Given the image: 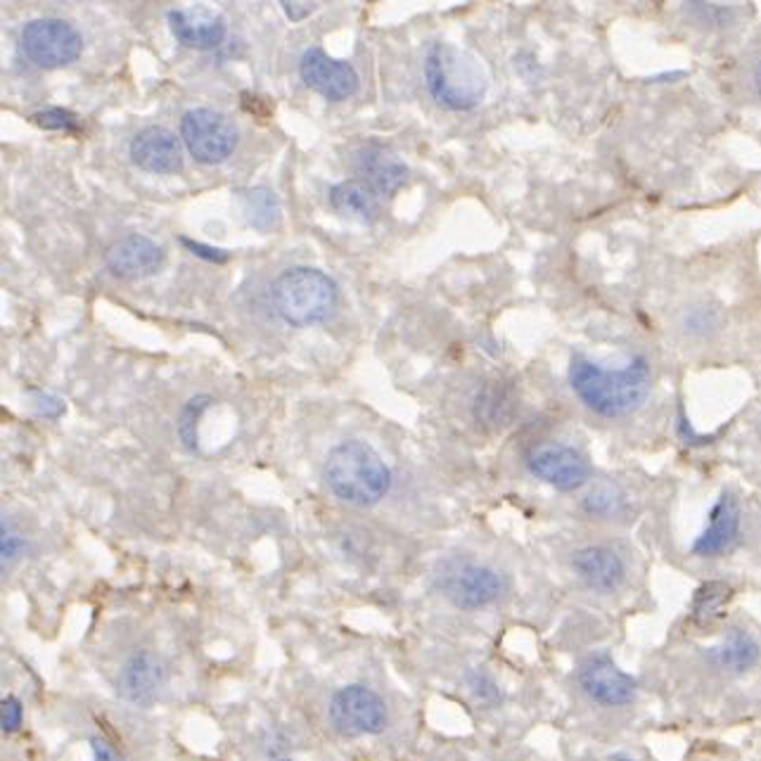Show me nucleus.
I'll use <instances>...</instances> for the list:
<instances>
[{
    "mask_svg": "<svg viewBox=\"0 0 761 761\" xmlns=\"http://www.w3.org/2000/svg\"><path fill=\"white\" fill-rule=\"evenodd\" d=\"M567 382L584 406L605 420H622L643 409L651 397L653 376L643 353L631 356L620 368H605L584 353H572Z\"/></svg>",
    "mask_w": 761,
    "mask_h": 761,
    "instance_id": "f257e3e1",
    "label": "nucleus"
},
{
    "mask_svg": "<svg viewBox=\"0 0 761 761\" xmlns=\"http://www.w3.org/2000/svg\"><path fill=\"white\" fill-rule=\"evenodd\" d=\"M423 70L432 98L451 112H469L487 98V70L477 55L458 45L432 43Z\"/></svg>",
    "mask_w": 761,
    "mask_h": 761,
    "instance_id": "f03ea898",
    "label": "nucleus"
},
{
    "mask_svg": "<svg viewBox=\"0 0 761 761\" xmlns=\"http://www.w3.org/2000/svg\"><path fill=\"white\" fill-rule=\"evenodd\" d=\"M326 482L339 500L356 508H370L390 492L392 473L376 448L353 440L330 451Z\"/></svg>",
    "mask_w": 761,
    "mask_h": 761,
    "instance_id": "7ed1b4c3",
    "label": "nucleus"
},
{
    "mask_svg": "<svg viewBox=\"0 0 761 761\" xmlns=\"http://www.w3.org/2000/svg\"><path fill=\"white\" fill-rule=\"evenodd\" d=\"M278 316L293 328H309L326 320L337 304V285L328 273L309 266L289 268L271 289Z\"/></svg>",
    "mask_w": 761,
    "mask_h": 761,
    "instance_id": "20e7f679",
    "label": "nucleus"
},
{
    "mask_svg": "<svg viewBox=\"0 0 761 761\" xmlns=\"http://www.w3.org/2000/svg\"><path fill=\"white\" fill-rule=\"evenodd\" d=\"M181 140L200 165H221L237 148V126L219 109L198 107L183 115Z\"/></svg>",
    "mask_w": 761,
    "mask_h": 761,
    "instance_id": "39448f33",
    "label": "nucleus"
},
{
    "mask_svg": "<svg viewBox=\"0 0 761 761\" xmlns=\"http://www.w3.org/2000/svg\"><path fill=\"white\" fill-rule=\"evenodd\" d=\"M22 53L43 70H60L76 62L84 51V39L74 24L57 18H41L24 24L20 34Z\"/></svg>",
    "mask_w": 761,
    "mask_h": 761,
    "instance_id": "423d86ee",
    "label": "nucleus"
},
{
    "mask_svg": "<svg viewBox=\"0 0 761 761\" xmlns=\"http://www.w3.org/2000/svg\"><path fill=\"white\" fill-rule=\"evenodd\" d=\"M436 586L448 603L461 610H479L492 605L504 591V581L492 570L477 562H448L436 574Z\"/></svg>",
    "mask_w": 761,
    "mask_h": 761,
    "instance_id": "0eeeda50",
    "label": "nucleus"
},
{
    "mask_svg": "<svg viewBox=\"0 0 761 761\" xmlns=\"http://www.w3.org/2000/svg\"><path fill=\"white\" fill-rule=\"evenodd\" d=\"M527 467L533 477L562 494L586 487L591 479L589 458L579 448L562 442L533 446L527 456Z\"/></svg>",
    "mask_w": 761,
    "mask_h": 761,
    "instance_id": "6e6552de",
    "label": "nucleus"
},
{
    "mask_svg": "<svg viewBox=\"0 0 761 761\" xmlns=\"http://www.w3.org/2000/svg\"><path fill=\"white\" fill-rule=\"evenodd\" d=\"M330 721L339 736H378L387 728V707L376 690L347 686L332 695Z\"/></svg>",
    "mask_w": 761,
    "mask_h": 761,
    "instance_id": "1a4fd4ad",
    "label": "nucleus"
},
{
    "mask_svg": "<svg viewBox=\"0 0 761 761\" xmlns=\"http://www.w3.org/2000/svg\"><path fill=\"white\" fill-rule=\"evenodd\" d=\"M579 686L591 702L601 707H624L634 702L638 695L636 678L622 672L605 651L593 653L581 662Z\"/></svg>",
    "mask_w": 761,
    "mask_h": 761,
    "instance_id": "9d476101",
    "label": "nucleus"
},
{
    "mask_svg": "<svg viewBox=\"0 0 761 761\" xmlns=\"http://www.w3.org/2000/svg\"><path fill=\"white\" fill-rule=\"evenodd\" d=\"M302 81L328 103L349 101L359 91V74L345 60H335L320 47H309L299 62Z\"/></svg>",
    "mask_w": 761,
    "mask_h": 761,
    "instance_id": "9b49d317",
    "label": "nucleus"
},
{
    "mask_svg": "<svg viewBox=\"0 0 761 761\" xmlns=\"http://www.w3.org/2000/svg\"><path fill=\"white\" fill-rule=\"evenodd\" d=\"M353 171L359 176V181L366 183L378 195H392L409 178V167L403 165V159L390 148L370 140L361 145L353 152Z\"/></svg>",
    "mask_w": 761,
    "mask_h": 761,
    "instance_id": "f8f14e48",
    "label": "nucleus"
},
{
    "mask_svg": "<svg viewBox=\"0 0 761 761\" xmlns=\"http://www.w3.org/2000/svg\"><path fill=\"white\" fill-rule=\"evenodd\" d=\"M131 161L148 173H176L183 169V145L167 126H148L131 140Z\"/></svg>",
    "mask_w": 761,
    "mask_h": 761,
    "instance_id": "ddd939ff",
    "label": "nucleus"
},
{
    "mask_svg": "<svg viewBox=\"0 0 761 761\" xmlns=\"http://www.w3.org/2000/svg\"><path fill=\"white\" fill-rule=\"evenodd\" d=\"M107 268L124 281H140L155 275L165 264V250L145 235H128L105 252Z\"/></svg>",
    "mask_w": 761,
    "mask_h": 761,
    "instance_id": "4468645a",
    "label": "nucleus"
},
{
    "mask_svg": "<svg viewBox=\"0 0 761 761\" xmlns=\"http://www.w3.org/2000/svg\"><path fill=\"white\" fill-rule=\"evenodd\" d=\"M740 533V504L731 492H723L707 515V525L693 541V556L719 558L731 548Z\"/></svg>",
    "mask_w": 761,
    "mask_h": 761,
    "instance_id": "2eb2a0df",
    "label": "nucleus"
},
{
    "mask_svg": "<svg viewBox=\"0 0 761 761\" xmlns=\"http://www.w3.org/2000/svg\"><path fill=\"white\" fill-rule=\"evenodd\" d=\"M169 27L178 43L195 47V51H212L225 39V20L204 6L171 10Z\"/></svg>",
    "mask_w": 761,
    "mask_h": 761,
    "instance_id": "dca6fc26",
    "label": "nucleus"
},
{
    "mask_svg": "<svg viewBox=\"0 0 761 761\" xmlns=\"http://www.w3.org/2000/svg\"><path fill=\"white\" fill-rule=\"evenodd\" d=\"M572 570L591 591L598 593L617 591L626 577L622 556L607 546H584L574 550Z\"/></svg>",
    "mask_w": 761,
    "mask_h": 761,
    "instance_id": "f3484780",
    "label": "nucleus"
},
{
    "mask_svg": "<svg viewBox=\"0 0 761 761\" xmlns=\"http://www.w3.org/2000/svg\"><path fill=\"white\" fill-rule=\"evenodd\" d=\"M165 678L167 676L161 662L152 653L140 651L126 659L117 688L126 702L150 705L157 698L161 686H165Z\"/></svg>",
    "mask_w": 761,
    "mask_h": 761,
    "instance_id": "a211bd4d",
    "label": "nucleus"
},
{
    "mask_svg": "<svg viewBox=\"0 0 761 761\" xmlns=\"http://www.w3.org/2000/svg\"><path fill=\"white\" fill-rule=\"evenodd\" d=\"M330 204L339 216H345V219L356 221V223L378 221V216L382 212L378 192H372L366 183L359 181V178H353V181L337 183L330 190Z\"/></svg>",
    "mask_w": 761,
    "mask_h": 761,
    "instance_id": "6ab92c4d",
    "label": "nucleus"
},
{
    "mask_svg": "<svg viewBox=\"0 0 761 761\" xmlns=\"http://www.w3.org/2000/svg\"><path fill=\"white\" fill-rule=\"evenodd\" d=\"M709 657H711V662H715V667H719L723 672H731V674H742V672L752 669L757 664L759 645L748 634V631L733 628V631H728L719 645L711 647Z\"/></svg>",
    "mask_w": 761,
    "mask_h": 761,
    "instance_id": "aec40b11",
    "label": "nucleus"
},
{
    "mask_svg": "<svg viewBox=\"0 0 761 761\" xmlns=\"http://www.w3.org/2000/svg\"><path fill=\"white\" fill-rule=\"evenodd\" d=\"M512 413V394L500 382H489L482 387L475 399V420L487 427L506 425Z\"/></svg>",
    "mask_w": 761,
    "mask_h": 761,
    "instance_id": "412c9836",
    "label": "nucleus"
},
{
    "mask_svg": "<svg viewBox=\"0 0 761 761\" xmlns=\"http://www.w3.org/2000/svg\"><path fill=\"white\" fill-rule=\"evenodd\" d=\"M733 598V589L726 584V581H707L693 595V607L690 617L698 626H709L711 622H717L728 601Z\"/></svg>",
    "mask_w": 761,
    "mask_h": 761,
    "instance_id": "4be33fe9",
    "label": "nucleus"
},
{
    "mask_svg": "<svg viewBox=\"0 0 761 761\" xmlns=\"http://www.w3.org/2000/svg\"><path fill=\"white\" fill-rule=\"evenodd\" d=\"M240 204L247 221L258 231L275 229V223H278L281 219L278 198H275L268 188H254L247 192H240Z\"/></svg>",
    "mask_w": 761,
    "mask_h": 761,
    "instance_id": "5701e85b",
    "label": "nucleus"
},
{
    "mask_svg": "<svg viewBox=\"0 0 761 761\" xmlns=\"http://www.w3.org/2000/svg\"><path fill=\"white\" fill-rule=\"evenodd\" d=\"M584 510L595 520H620L628 510L626 494L614 484L601 482L584 496Z\"/></svg>",
    "mask_w": 761,
    "mask_h": 761,
    "instance_id": "b1692460",
    "label": "nucleus"
},
{
    "mask_svg": "<svg viewBox=\"0 0 761 761\" xmlns=\"http://www.w3.org/2000/svg\"><path fill=\"white\" fill-rule=\"evenodd\" d=\"M209 403H212L209 397L190 399L186 403V409L181 411V418H178V436H181V442L188 451H198V423L202 413L209 409Z\"/></svg>",
    "mask_w": 761,
    "mask_h": 761,
    "instance_id": "393cba45",
    "label": "nucleus"
},
{
    "mask_svg": "<svg viewBox=\"0 0 761 761\" xmlns=\"http://www.w3.org/2000/svg\"><path fill=\"white\" fill-rule=\"evenodd\" d=\"M719 326V314L715 306L709 304H695L684 316V330L693 337H707L715 332Z\"/></svg>",
    "mask_w": 761,
    "mask_h": 761,
    "instance_id": "a878e982",
    "label": "nucleus"
},
{
    "mask_svg": "<svg viewBox=\"0 0 761 761\" xmlns=\"http://www.w3.org/2000/svg\"><path fill=\"white\" fill-rule=\"evenodd\" d=\"M688 12L698 22L711 24V27H726L736 14L733 8H723L717 3H688Z\"/></svg>",
    "mask_w": 761,
    "mask_h": 761,
    "instance_id": "bb28decb",
    "label": "nucleus"
},
{
    "mask_svg": "<svg viewBox=\"0 0 761 761\" xmlns=\"http://www.w3.org/2000/svg\"><path fill=\"white\" fill-rule=\"evenodd\" d=\"M43 128H55V131H72V128H76V117L72 115V112L67 109H47V112H41V115L34 117Z\"/></svg>",
    "mask_w": 761,
    "mask_h": 761,
    "instance_id": "cd10ccee",
    "label": "nucleus"
},
{
    "mask_svg": "<svg viewBox=\"0 0 761 761\" xmlns=\"http://www.w3.org/2000/svg\"><path fill=\"white\" fill-rule=\"evenodd\" d=\"M22 717H24L22 702L10 695V698H6L3 705H0V723H3V731L6 733L18 731V728L22 726Z\"/></svg>",
    "mask_w": 761,
    "mask_h": 761,
    "instance_id": "c85d7f7f",
    "label": "nucleus"
},
{
    "mask_svg": "<svg viewBox=\"0 0 761 761\" xmlns=\"http://www.w3.org/2000/svg\"><path fill=\"white\" fill-rule=\"evenodd\" d=\"M0 553H3V572H6V567H10L22 553V539L14 531H10L6 520H3V541H0Z\"/></svg>",
    "mask_w": 761,
    "mask_h": 761,
    "instance_id": "c756f323",
    "label": "nucleus"
},
{
    "mask_svg": "<svg viewBox=\"0 0 761 761\" xmlns=\"http://www.w3.org/2000/svg\"><path fill=\"white\" fill-rule=\"evenodd\" d=\"M469 686H473L479 700H496L498 698V688L487 674H482V672L469 674Z\"/></svg>",
    "mask_w": 761,
    "mask_h": 761,
    "instance_id": "7c9ffc66",
    "label": "nucleus"
},
{
    "mask_svg": "<svg viewBox=\"0 0 761 761\" xmlns=\"http://www.w3.org/2000/svg\"><path fill=\"white\" fill-rule=\"evenodd\" d=\"M181 242H183V245H186L192 254L207 258V262H216V264L229 262V252L216 250V247H207V245H202V242H192V240H188V237H181Z\"/></svg>",
    "mask_w": 761,
    "mask_h": 761,
    "instance_id": "2f4dec72",
    "label": "nucleus"
},
{
    "mask_svg": "<svg viewBox=\"0 0 761 761\" xmlns=\"http://www.w3.org/2000/svg\"><path fill=\"white\" fill-rule=\"evenodd\" d=\"M91 750H93V761H124V757L101 736L91 738Z\"/></svg>",
    "mask_w": 761,
    "mask_h": 761,
    "instance_id": "473e14b6",
    "label": "nucleus"
},
{
    "mask_svg": "<svg viewBox=\"0 0 761 761\" xmlns=\"http://www.w3.org/2000/svg\"><path fill=\"white\" fill-rule=\"evenodd\" d=\"M287 18L293 22H302L304 18H309V14L316 10V3H283Z\"/></svg>",
    "mask_w": 761,
    "mask_h": 761,
    "instance_id": "72a5a7b5",
    "label": "nucleus"
},
{
    "mask_svg": "<svg viewBox=\"0 0 761 761\" xmlns=\"http://www.w3.org/2000/svg\"><path fill=\"white\" fill-rule=\"evenodd\" d=\"M43 401H45V403H41L39 411H41V415H45V418H57V415L64 411V403H62L60 399H55V397H43Z\"/></svg>",
    "mask_w": 761,
    "mask_h": 761,
    "instance_id": "f704fd0d",
    "label": "nucleus"
},
{
    "mask_svg": "<svg viewBox=\"0 0 761 761\" xmlns=\"http://www.w3.org/2000/svg\"><path fill=\"white\" fill-rule=\"evenodd\" d=\"M754 88H757V95L761 101V60L757 62V70H754Z\"/></svg>",
    "mask_w": 761,
    "mask_h": 761,
    "instance_id": "c9c22d12",
    "label": "nucleus"
},
{
    "mask_svg": "<svg viewBox=\"0 0 761 761\" xmlns=\"http://www.w3.org/2000/svg\"><path fill=\"white\" fill-rule=\"evenodd\" d=\"M614 761H631V759H626V757H614Z\"/></svg>",
    "mask_w": 761,
    "mask_h": 761,
    "instance_id": "e433bc0d",
    "label": "nucleus"
},
{
    "mask_svg": "<svg viewBox=\"0 0 761 761\" xmlns=\"http://www.w3.org/2000/svg\"><path fill=\"white\" fill-rule=\"evenodd\" d=\"M281 761H293V759H281Z\"/></svg>",
    "mask_w": 761,
    "mask_h": 761,
    "instance_id": "4c0bfd02",
    "label": "nucleus"
}]
</instances>
